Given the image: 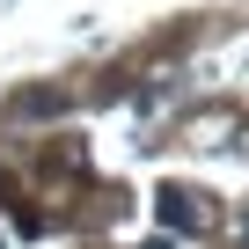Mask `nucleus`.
I'll return each mask as SVG.
<instances>
[{
    "instance_id": "nucleus-1",
    "label": "nucleus",
    "mask_w": 249,
    "mask_h": 249,
    "mask_svg": "<svg viewBox=\"0 0 249 249\" xmlns=\"http://www.w3.org/2000/svg\"><path fill=\"white\" fill-rule=\"evenodd\" d=\"M154 213H161V227H176V234H191V227H198V205H191V191H176V183L161 191V205H154Z\"/></svg>"
},
{
    "instance_id": "nucleus-2",
    "label": "nucleus",
    "mask_w": 249,
    "mask_h": 249,
    "mask_svg": "<svg viewBox=\"0 0 249 249\" xmlns=\"http://www.w3.org/2000/svg\"><path fill=\"white\" fill-rule=\"evenodd\" d=\"M66 110V88H22L15 95V117H59Z\"/></svg>"
}]
</instances>
